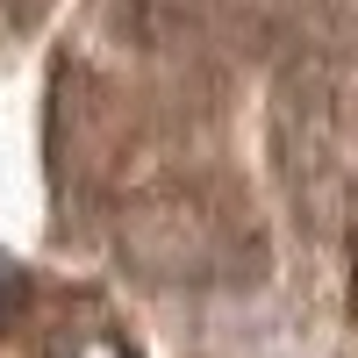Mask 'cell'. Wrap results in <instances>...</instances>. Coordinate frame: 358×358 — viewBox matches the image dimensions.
<instances>
[{
    "label": "cell",
    "instance_id": "obj_1",
    "mask_svg": "<svg viewBox=\"0 0 358 358\" xmlns=\"http://www.w3.org/2000/svg\"><path fill=\"white\" fill-rule=\"evenodd\" d=\"M22 294H29V287H22V273H15L8 258H0V330H15V315H22Z\"/></svg>",
    "mask_w": 358,
    "mask_h": 358
},
{
    "label": "cell",
    "instance_id": "obj_2",
    "mask_svg": "<svg viewBox=\"0 0 358 358\" xmlns=\"http://www.w3.org/2000/svg\"><path fill=\"white\" fill-rule=\"evenodd\" d=\"M86 358H129V351H115V344H101V351H86Z\"/></svg>",
    "mask_w": 358,
    "mask_h": 358
}]
</instances>
